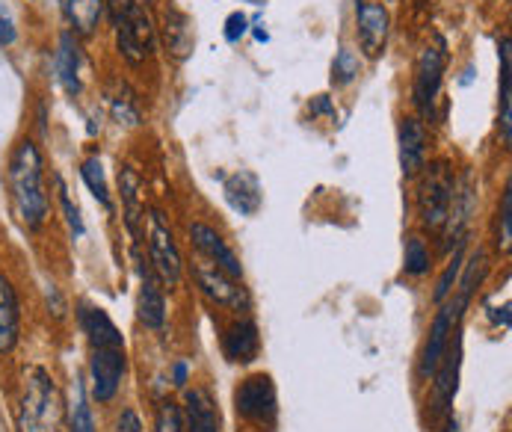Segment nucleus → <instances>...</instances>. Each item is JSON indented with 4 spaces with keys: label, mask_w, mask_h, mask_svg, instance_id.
I'll return each instance as SVG.
<instances>
[{
    "label": "nucleus",
    "mask_w": 512,
    "mask_h": 432,
    "mask_svg": "<svg viewBox=\"0 0 512 432\" xmlns=\"http://www.w3.org/2000/svg\"><path fill=\"white\" fill-rule=\"evenodd\" d=\"M6 184L18 222L27 231H39L51 214V199L45 190V157L33 140H21L12 148Z\"/></svg>",
    "instance_id": "1"
},
{
    "label": "nucleus",
    "mask_w": 512,
    "mask_h": 432,
    "mask_svg": "<svg viewBox=\"0 0 512 432\" xmlns=\"http://www.w3.org/2000/svg\"><path fill=\"white\" fill-rule=\"evenodd\" d=\"M15 430L18 432H63L66 430V400L57 379L30 364L21 373V391L15 406Z\"/></svg>",
    "instance_id": "2"
},
{
    "label": "nucleus",
    "mask_w": 512,
    "mask_h": 432,
    "mask_svg": "<svg viewBox=\"0 0 512 432\" xmlns=\"http://www.w3.org/2000/svg\"><path fill=\"white\" fill-rule=\"evenodd\" d=\"M113 9V27H116V45L119 54L140 66L154 54V24L146 15V9L137 0H107Z\"/></svg>",
    "instance_id": "3"
},
{
    "label": "nucleus",
    "mask_w": 512,
    "mask_h": 432,
    "mask_svg": "<svg viewBox=\"0 0 512 432\" xmlns=\"http://www.w3.org/2000/svg\"><path fill=\"white\" fill-rule=\"evenodd\" d=\"M146 246H148V264L157 276V282L163 288H178L184 279V255L175 243V234L166 222L163 211L148 208V231H146Z\"/></svg>",
    "instance_id": "4"
},
{
    "label": "nucleus",
    "mask_w": 512,
    "mask_h": 432,
    "mask_svg": "<svg viewBox=\"0 0 512 432\" xmlns=\"http://www.w3.org/2000/svg\"><path fill=\"white\" fill-rule=\"evenodd\" d=\"M427 175L418 187V214H421V225L430 231H441L450 205H453V190H456V175L450 169L447 160H436L430 166H424Z\"/></svg>",
    "instance_id": "5"
},
{
    "label": "nucleus",
    "mask_w": 512,
    "mask_h": 432,
    "mask_svg": "<svg viewBox=\"0 0 512 432\" xmlns=\"http://www.w3.org/2000/svg\"><path fill=\"white\" fill-rule=\"evenodd\" d=\"M468 305H471V296H465V293H456L453 299H444L441 305H436L439 311H436V317L430 323V335H427V344H424V353H421V364H418V373L424 379H433L441 356L450 347L453 332L462 326V317H465Z\"/></svg>",
    "instance_id": "6"
},
{
    "label": "nucleus",
    "mask_w": 512,
    "mask_h": 432,
    "mask_svg": "<svg viewBox=\"0 0 512 432\" xmlns=\"http://www.w3.org/2000/svg\"><path fill=\"white\" fill-rule=\"evenodd\" d=\"M234 409L255 427H273L279 418V394L270 373H252L234 388Z\"/></svg>",
    "instance_id": "7"
},
{
    "label": "nucleus",
    "mask_w": 512,
    "mask_h": 432,
    "mask_svg": "<svg viewBox=\"0 0 512 432\" xmlns=\"http://www.w3.org/2000/svg\"><path fill=\"white\" fill-rule=\"evenodd\" d=\"M128 373V356L125 347H95L89 356V382H92V400L98 406L113 403L122 391Z\"/></svg>",
    "instance_id": "8"
},
{
    "label": "nucleus",
    "mask_w": 512,
    "mask_h": 432,
    "mask_svg": "<svg viewBox=\"0 0 512 432\" xmlns=\"http://www.w3.org/2000/svg\"><path fill=\"white\" fill-rule=\"evenodd\" d=\"M444 69H447V45L444 39L436 36L433 45H427L418 57V66H415V89H412V101L421 113H433L436 101L441 95V83H444Z\"/></svg>",
    "instance_id": "9"
},
{
    "label": "nucleus",
    "mask_w": 512,
    "mask_h": 432,
    "mask_svg": "<svg viewBox=\"0 0 512 432\" xmlns=\"http://www.w3.org/2000/svg\"><path fill=\"white\" fill-rule=\"evenodd\" d=\"M459 370H462V326L453 332L447 353L441 356L439 367L433 373V418L444 421L453 415V400L459 394Z\"/></svg>",
    "instance_id": "10"
},
{
    "label": "nucleus",
    "mask_w": 512,
    "mask_h": 432,
    "mask_svg": "<svg viewBox=\"0 0 512 432\" xmlns=\"http://www.w3.org/2000/svg\"><path fill=\"white\" fill-rule=\"evenodd\" d=\"M193 276H196L199 290L214 305H222L228 311H249V290L243 288V282H237L228 273H222L217 264H211V261L202 258V261H196Z\"/></svg>",
    "instance_id": "11"
},
{
    "label": "nucleus",
    "mask_w": 512,
    "mask_h": 432,
    "mask_svg": "<svg viewBox=\"0 0 512 432\" xmlns=\"http://www.w3.org/2000/svg\"><path fill=\"white\" fill-rule=\"evenodd\" d=\"M477 211V190H474V175L465 172L459 181H456V190H453V205H450V214L444 222V252L456 249L459 243H465L468 237V225H471V216Z\"/></svg>",
    "instance_id": "12"
},
{
    "label": "nucleus",
    "mask_w": 512,
    "mask_h": 432,
    "mask_svg": "<svg viewBox=\"0 0 512 432\" xmlns=\"http://www.w3.org/2000/svg\"><path fill=\"white\" fill-rule=\"evenodd\" d=\"M187 234H190V243L196 246V252L205 261L217 264L222 273H228L231 279L243 282V264H240L237 252L225 243V237H222L217 228H211L208 222H190Z\"/></svg>",
    "instance_id": "13"
},
{
    "label": "nucleus",
    "mask_w": 512,
    "mask_h": 432,
    "mask_svg": "<svg viewBox=\"0 0 512 432\" xmlns=\"http://www.w3.org/2000/svg\"><path fill=\"white\" fill-rule=\"evenodd\" d=\"M184 427L187 432H222V415L217 406V397L205 385L184 388Z\"/></svg>",
    "instance_id": "14"
},
{
    "label": "nucleus",
    "mask_w": 512,
    "mask_h": 432,
    "mask_svg": "<svg viewBox=\"0 0 512 432\" xmlns=\"http://www.w3.org/2000/svg\"><path fill=\"white\" fill-rule=\"evenodd\" d=\"M143 181L134 172V166L119 169V193H122V214L128 234L134 240V249H143V222H146V205H143Z\"/></svg>",
    "instance_id": "15"
},
{
    "label": "nucleus",
    "mask_w": 512,
    "mask_h": 432,
    "mask_svg": "<svg viewBox=\"0 0 512 432\" xmlns=\"http://www.w3.org/2000/svg\"><path fill=\"white\" fill-rule=\"evenodd\" d=\"M356 18H359V45H362L365 57L379 60L385 54V42H388V24H391L388 9L382 3L365 0L356 9Z\"/></svg>",
    "instance_id": "16"
},
{
    "label": "nucleus",
    "mask_w": 512,
    "mask_h": 432,
    "mask_svg": "<svg viewBox=\"0 0 512 432\" xmlns=\"http://www.w3.org/2000/svg\"><path fill=\"white\" fill-rule=\"evenodd\" d=\"M77 323L89 341V347H125V338L119 332V326L113 323V317L101 308V305H89L80 302L77 305Z\"/></svg>",
    "instance_id": "17"
},
{
    "label": "nucleus",
    "mask_w": 512,
    "mask_h": 432,
    "mask_svg": "<svg viewBox=\"0 0 512 432\" xmlns=\"http://www.w3.org/2000/svg\"><path fill=\"white\" fill-rule=\"evenodd\" d=\"M222 353L231 364H252L261 353V335H258V326L255 320L243 317V320H234L225 335H222Z\"/></svg>",
    "instance_id": "18"
},
{
    "label": "nucleus",
    "mask_w": 512,
    "mask_h": 432,
    "mask_svg": "<svg viewBox=\"0 0 512 432\" xmlns=\"http://www.w3.org/2000/svg\"><path fill=\"white\" fill-rule=\"evenodd\" d=\"M427 166V128L421 119L406 116L400 122V169L406 178H415Z\"/></svg>",
    "instance_id": "19"
},
{
    "label": "nucleus",
    "mask_w": 512,
    "mask_h": 432,
    "mask_svg": "<svg viewBox=\"0 0 512 432\" xmlns=\"http://www.w3.org/2000/svg\"><path fill=\"white\" fill-rule=\"evenodd\" d=\"M222 190H225V199H228V205L237 211L240 216H255L258 214V208H261V181H258V175L255 172H246V169H240V172H234V175H228L225 181H222Z\"/></svg>",
    "instance_id": "20"
},
{
    "label": "nucleus",
    "mask_w": 512,
    "mask_h": 432,
    "mask_svg": "<svg viewBox=\"0 0 512 432\" xmlns=\"http://www.w3.org/2000/svg\"><path fill=\"white\" fill-rule=\"evenodd\" d=\"M21 341V302L12 282L0 273V356H9Z\"/></svg>",
    "instance_id": "21"
},
{
    "label": "nucleus",
    "mask_w": 512,
    "mask_h": 432,
    "mask_svg": "<svg viewBox=\"0 0 512 432\" xmlns=\"http://www.w3.org/2000/svg\"><path fill=\"white\" fill-rule=\"evenodd\" d=\"M498 60H501V80H498V131L501 143L512 145V45L510 36L498 42Z\"/></svg>",
    "instance_id": "22"
},
{
    "label": "nucleus",
    "mask_w": 512,
    "mask_h": 432,
    "mask_svg": "<svg viewBox=\"0 0 512 432\" xmlns=\"http://www.w3.org/2000/svg\"><path fill=\"white\" fill-rule=\"evenodd\" d=\"M137 320L151 329L160 332L166 326V296H163V285L157 282L154 273L140 276V293H137Z\"/></svg>",
    "instance_id": "23"
},
{
    "label": "nucleus",
    "mask_w": 512,
    "mask_h": 432,
    "mask_svg": "<svg viewBox=\"0 0 512 432\" xmlns=\"http://www.w3.org/2000/svg\"><path fill=\"white\" fill-rule=\"evenodd\" d=\"M54 69H57V80L63 83V89L69 95L80 92V42L72 30H66L60 36L57 54H54Z\"/></svg>",
    "instance_id": "24"
},
{
    "label": "nucleus",
    "mask_w": 512,
    "mask_h": 432,
    "mask_svg": "<svg viewBox=\"0 0 512 432\" xmlns=\"http://www.w3.org/2000/svg\"><path fill=\"white\" fill-rule=\"evenodd\" d=\"M63 12L74 36H92L107 12V0H63Z\"/></svg>",
    "instance_id": "25"
},
{
    "label": "nucleus",
    "mask_w": 512,
    "mask_h": 432,
    "mask_svg": "<svg viewBox=\"0 0 512 432\" xmlns=\"http://www.w3.org/2000/svg\"><path fill=\"white\" fill-rule=\"evenodd\" d=\"M163 36H166L169 51H172L178 60H184V57L193 51V45H196L193 21H190L184 12H178V9H166V12H163Z\"/></svg>",
    "instance_id": "26"
},
{
    "label": "nucleus",
    "mask_w": 512,
    "mask_h": 432,
    "mask_svg": "<svg viewBox=\"0 0 512 432\" xmlns=\"http://www.w3.org/2000/svg\"><path fill=\"white\" fill-rule=\"evenodd\" d=\"M403 270L412 279H424L433 270V252L421 234H409L403 243Z\"/></svg>",
    "instance_id": "27"
},
{
    "label": "nucleus",
    "mask_w": 512,
    "mask_h": 432,
    "mask_svg": "<svg viewBox=\"0 0 512 432\" xmlns=\"http://www.w3.org/2000/svg\"><path fill=\"white\" fill-rule=\"evenodd\" d=\"M80 178H83V184L89 187V193L98 199V205L107 208V211H113V196H110L107 175H104V166H101V157H98V154H89V157L80 163Z\"/></svg>",
    "instance_id": "28"
},
{
    "label": "nucleus",
    "mask_w": 512,
    "mask_h": 432,
    "mask_svg": "<svg viewBox=\"0 0 512 432\" xmlns=\"http://www.w3.org/2000/svg\"><path fill=\"white\" fill-rule=\"evenodd\" d=\"M69 432H98L95 430V418H92V406H89V397H86V385H83V379H74Z\"/></svg>",
    "instance_id": "29"
},
{
    "label": "nucleus",
    "mask_w": 512,
    "mask_h": 432,
    "mask_svg": "<svg viewBox=\"0 0 512 432\" xmlns=\"http://www.w3.org/2000/svg\"><path fill=\"white\" fill-rule=\"evenodd\" d=\"M54 187H57V202H60V208H63L66 225H69V231H72V240H80V237L86 234V225H83L80 208H77V202L72 199V193H69L63 175H54Z\"/></svg>",
    "instance_id": "30"
},
{
    "label": "nucleus",
    "mask_w": 512,
    "mask_h": 432,
    "mask_svg": "<svg viewBox=\"0 0 512 432\" xmlns=\"http://www.w3.org/2000/svg\"><path fill=\"white\" fill-rule=\"evenodd\" d=\"M462 261H465V243H459L453 249V261L444 267L441 279L436 282V290H433V305H441L444 299H450V293H453L456 282H459V273H462Z\"/></svg>",
    "instance_id": "31"
},
{
    "label": "nucleus",
    "mask_w": 512,
    "mask_h": 432,
    "mask_svg": "<svg viewBox=\"0 0 512 432\" xmlns=\"http://www.w3.org/2000/svg\"><path fill=\"white\" fill-rule=\"evenodd\" d=\"M154 432H187L181 406L172 400H163L154 412Z\"/></svg>",
    "instance_id": "32"
},
{
    "label": "nucleus",
    "mask_w": 512,
    "mask_h": 432,
    "mask_svg": "<svg viewBox=\"0 0 512 432\" xmlns=\"http://www.w3.org/2000/svg\"><path fill=\"white\" fill-rule=\"evenodd\" d=\"M359 57L350 51V48H341L338 54H335V63H332V80L338 83V86H347V83H353L356 77H359Z\"/></svg>",
    "instance_id": "33"
},
{
    "label": "nucleus",
    "mask_w": 512,
    "mask_h": 432,
    "mask_svg": "<svg viewBox=\"0 0 512 432\" xmlns=\"http://www.w3.org/2000/svg\"><path fill=\"white\" fill-rule=\"evenodd\" d=\"M495 243H498V249H501V252H510V246H512V190L510 187H507V190H504V196H501Z\"/></svg>",
    "instance_id": "34"
},
{
    "label": "nucleus",
    "mask_w": 512,
    "mask_h": 432,
    "mask_svg": "<svg viewBox=\"0 0 512 432\" xmlns=\"http://www.w3.org/2000/svg\"><path fill=\"white\" fill-rule=\"evenodd\" d=\"M246 33H249V18L243 12H231L225 18V42L228 45H237Z\"/></svg>",
    "instance_id": "35"
},
{
    "label": "nucleus",
    "mask_w": 512,
    "mask_h": 432,
    "mask_svg": "<svg viewBox=\"0 0 512 432\" xmlns=\"http://www.w3.org/2000/svg\"><path fill=\"white\" fill-rule=\"evenodd\" d=\"M113 116H116L119 122H125V125H140V110H137V104H134L131 95L113 98Z\"/></svg>",
    "instance_id": "36"
},
{
    "label": "nucleus",
    "mask_w": 512,
    "mask_h": 432,
    "mask_svg": "<svg viewBox=\"0 0 512 432\" xmlns=\"http://www.w3.org/2000/svg\"><path fill=\"white\" fill-rule=\"evenodd\" d=\"M113 432H146L143 427V418H140V412L137 409H122L119 412V418H116V424H113Z\"/></svg>",
    "instance_id": "37"
},
{
    "label": "nucleus",
    "mask_w": 512,
    "mask_h": 432,
    "mask_svg": "<svg viewBox=\"0 0 512 432\" xmlns=\"http://www.w3.org/2000/svg\"><path fill=\"white\" fill-rule=\"evenodd\" d=\"M18 39V27H15V18L9 12L6 3H0V45H12Z\"/></svg>",
    "instance_id": "38"
},
{
    "label": "nucleus",
    "mask_w": 512,
    "mask_h": 432,
    "mask_svg": "<svg viewBox=\"0 0 512 432\" xmlns=\"http://www.w3.org/2000/svg\"><path fill=\"white\" fill-rule=\"evenodd\" d=\"M187 382H190V364L184 359H178L172 364V385L175 388H187Z\"/></svg>",
    "instance_id": "39"
},
{
    "label": "nucleus",
    "mask_w": 512,
    "mask_h": 432,
    "mask_svg": "<svg viewBox=\"0 0 512 432\" xmlns=\"http://www.w3.org/2000/svg\"><path fill=\"white\" fill-rule=\"evenodd\" d=\"M489 317H492V323H495V326L510 329V302H504V308H501V311H498V308H489Z\"/></svg>",
    "instance_id": "40"
},
{
    "label": "nucleus",
    "mask_w": 512,
    "mask_h": 432,
    "mask_svg": "<svg viewBox=\"0 0 512 432\" xmlns=\"http://www.w3.org/2000/svg\"><path fill=\"white\" fill-rule=\"evenodd\" d=\"M311 113H329V116H335V107L329 104V98H326V95H320V98L311 104Z\"/></svg>",
    "instance_id": "41"
},
{
    "label": "nucleus",
    "mask_w": 512,
    "mask_h": 432,
    "mask_svg": "<svg viewBox=\"0 0 512 432\" xmlns=\"http://www.w3.org/2000/svg\"><path fill=\"white\" fill-rule=\"evenodd\" d=\"M441 432H462V427H459V421L450 415V418H444V430Z\"/></svg>",
    "instance_id": "42"
},
{
    "label": "nucleus",
    "mask_w": 512,
    "mask_h": 432,
    "mask_svg": "<svg viewBox=\"0 0 512 432\" xmlns=\"http://www.w3.org/2000/svg\"><path fill=\"white\" fill-rule=\"evenodd\" d=\"M255 39H258V42H267V39H270V36H267V30H261V24L255 27Z\"/></svg>",
    "instance_id": "43"
},
{
    "label": "nucleus",
    "mask_w": 512,
    "mask_h": 432,
    "mask_svg": "<svg viewBox=\"0 0 512 432\" xmlns=\"http://www.w3.org/2000/svg\"><path fill=\"white\" fill-rule=\"evenodd\" d=\"M362 3H365V0H356V9H359V6H362Z\"/></svg>",
    "instance_id": "44"
},
{
    "label": "nucleus",
    "mask_w": 512,
    "mask_h": 432,
    "mask_svg": "<svg viewBox=\"0 0 512 432\" xmlns=\"http://www.w3.org/2000/svg\"><path fill=\"white\" fill-rule=\"evenodd\" d=\"M418 3H427V0H418Z\"/></svg>",
    "instance_id": "45"
}]
</instances>
